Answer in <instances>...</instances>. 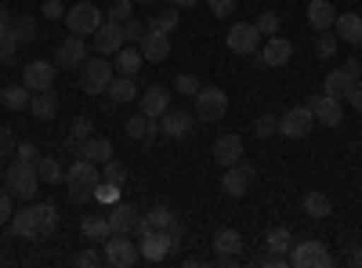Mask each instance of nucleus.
<instances>
[{
	"label": "nucleus",
	"mask_w": 362,
	"mask_h": 268,
	"mask_svg": "<svg viewBox=\"0 0 362 268\" xmlns=\"http://www.w3.org/2000/svg\"><path fill=\"white\" fill-rule=\"evenodd\" d=\"M98 182H102V167H98L95 160H87V156H76L73 167L66 170V185H69V199H73V203L95 199Z\"/></svg>",
	"instance_id": "nucleus-1"
},
{
	"label": "nucleus",
	"mask_w": 362,
	"mask_h": 268,
	"mask_svg": "<svg viewBox=\"0 0 362 268\" xmlns=\"http://www.w3.org/2000/svg\"><path fill=\"white\" fill-rule=\"evenodd\" d=\"M4 185L15 199H37V189L44 185L40 174H37V160H11L8 174H4Z\"/></svg>",
	"instance_id": "nucleus-2"
},
{
	"label": "nucleus",
	"mask_w": 362,
	"mask_h": 268,
	"mask_svg": "<svg viewBox=\"0 0 362 268\" xmlns=\"http://www.w3.org/2000/svg\"><path fill=\"white\" fill-rule=\"evenodd\" d=\"M112 76H116V69H112V62H105V54L102 58H87V62L80 66V91L90 95V98H98V95H105V87H109Z\"/></svg>",
	"instance_id": "nucleus-3"
},
{
	"label": "nucleus",
	"mask_w": 362,
	"mask_h": 268,
	"mask_svg": "<svg viewBox=\"0 0 362 268\" xmlns=\"http://www.w3.org/2000/svg\"><path fill=\"white\" fill-rule=\"evenodd\" d=\"M102 247H105V264L112 268H131L141 261L138 243H131V232H109V240Z\"/></svg>",
	"instance_id": "nucleus-4"
},
{
	"label": "nucleus",
	"mask_w": 362,
	"mask_h": 268,
	"mask_svg": "<svg viewBox=\"0 0 362 268\" xmlns=\"http://www.w3.org/2000/svg\"><path fill=\"white\" fill-rule=\"evenodd\" d=\"M286 257H290L293 268H329V264H334V254L326 250L322 240H300V243L290 247Z\"/></svg>",
	"instance_id": "nucleus-5"
},
{
	"label": "nucleus",
	"mask_w": 362,
	"mask_h": 268,
	"mask_svg": "<svg viewBox=\"0 0 362 268\" xmlns=\"http://www.w3.org/2000/svg\"><path fill=\"white\" fill-rule=\"evenodd\" d=\"M192 102H196V120H203V124H218L221 116L228 112V95L221 91V87H206L203 83Z\"/></svg>",
	"instance_id": "nucleus-6"
},
{
	"label": "nucleus",
	"mask_w": 362,
	"mask_h": 268,
	"mask_svg": "<svg viewBox=\"0 0 362 268\" xmlns=\"http://www.w3.org/2000/svg\"><path fill=\"white\" fill-rule=\"evenodd\" d=\"M105 22V15L90 4V0H80V4H73L66 11V25H69V33L76 37H95V29Z\"/></svg>",
	"instance_id": "nucleus-7"
},
{
	"label": "nucleus",
	"mask_w": 362,
	"mask_h": 268,
	"mask_svg": "<svg viewBox=\"0 0 362 268\" xmlns=\"http://www.w3.org/2000/svg\"><path fill=\"white\" fill-rule=\"evenodd\" d=\"M254 177H257V167H254L250 160H239V163L225 167L221 189H225V196H232V199H243V196L250 192V185H254Z\"/></svg>",
	"instance_id": "nucleus-8"
},
{
	"label": "nucleus",
	"mask_w": 362,
	"mask_h": 268,
	"mask_svg": "<svg viewBox=\"0 0 362 268\" xmlns=\"http://www.w3.org/2000/svg\"><path fill=\"white\" fill-rule=\"evenodd\" d=\"M225 44H228V51L232 54H257L261 51V44H264V37L257 33V25L254 22H235V25H228V37H225Z\"/></svg>",
	"instance_id": "nucleus-9"
},
{
	"label": "nucleus",
	"mask_w": 362,
	"mask_h": 268,
	"mask_svg": "<svg viewBox=\"0 0 362 268\" xmlns=\"http://www.w3.org/2000/svg\"><path fill=\"white\" fill-rule=\"evenodd\" d=\"M312 127H315V112H312V105H293V109H286L283 116H279V134L283 138H308L312 134Z\"/></svg>",
	"instance_id": "nucleus-10"
},
{
	"label": "nucleus",
	"mask_w": 362,
	"mask_h": 268,
	"mask_svg": "<svg viewBox=\"0 0 362 268\" xmlns=\"http://www.w3.org/2000/svg\"><path fill=\"white\" fill-rule=\"evenodd\" d=\"M177 243L170 240L167 228H148L145 235H138V250H141V261H163Z\"/></svg>",
	"instance_id": "nucleus-11"
},
{
	"label": "nucleus",
	"mask_w": 362,
	"mask_h": 268,
	"mask_svg": "<svg viewBox=\"0 0 362 268\" xmlns=\"http://www.w3.org/2000/svg\"><path fill=\"white\" fill-rule=\"evenodd\" d=\"M51 62H54L58 69H80V66L87 62V40L76 37V33H69V40H62V44L54 47Z\"/></svg>",
	"instance_id": "nucleus-12"
},
{
	"label": "nucleus",
	"mask_w": 362,
	"mask_h": 268,
	"mask_svg": "<svg viewBox=\"0 0 362 268\" xmlns=\"http://www.w3.org/2000/svg\"><path fill=\"white\" fill-rule=\"evenodd\" d=\"M54 76H58V66L44 62V58H33V62H25V69H22V83L29 91H47V87H54Z\"/></svg>",
	"instance_id": "nucleus-13"
},
{
	"label": "nucleus",
	"mask_w": 362,
	"mask_h": 268,
	"mask_svg": "<svg viewBox=\"0 0 362 268\" xmlns=\"http://www.w3.org/2000/svg\"><path fill=\"white\" fill-rule=\"evenodd\" d=\"M138 51H141L145 62H163V58L170 54V33L145 25V33H141V40H138Z\"/></svg>",
	"instance_id": "nucleus-14"
},
{
	"label": "nucleus",
	"mask_w": 362,
	"mask_h": 268,
	"mask_svg": "<svg viewBox=\"0 0 362 268\" xmlns=\"http://www.w3.org/2000/svg\"><path fill=\"white\" fill-rule=\"evenodd\" d=\"M312 112H315V124H322V127H341V120H344V105H341V98H334V95H315L312 102Z\"/></svg>",
	"instance_id": "nucleus-15"
},
{
	"label": "nucleus",
	"mask_w": 362,
	"mask_h": 268,
	"mask_svg": "<svg viewBox=\"0 0 362 268\" xmlns=\"http://www.w3.org/2000/svg\"><path fill=\"white\" fill-rule=\"evenodd\" d=\"M261 58H264V69H283L290 58H293V44L286 40V37H264V44H261V51H257Z\"/></svg>",
	"instance_id": "nucleus-16"
},
{
	"label": "nucleus",
	"mask_w": 362,
	"mask_h": 268,
	"mask_svg": "<svg viewBox=\"0 0 362 268\" xmlns=\"http://www.w3.org/2000/svg\"><path fill=\"white\" fill-rule=\"evenodd\" d=\"M192 124H196L192 112L170 105V109L160 116V134H163V138H189V134H192Z\"/></svg>",
	"instance_id": "nucleus-17"
},
{
	"label": "nucleus",
	"mask_w": 362,
	"mask_h": 268,
	"mask_svg": "<svg viewBox=\"0 0 362 268\" xmlns=\"http://www.w3.org/2000/svg\"><path fill=\"white\" fill-rule=\"evenodd\" d=\"M210 156H214L221 167H232V163H239V160H243V138H239L235 131H228V134H218V138H214V148H210Z\"/></svg>",
	"instance_id": "nucleus-18"
},
{
	"label": "nucleus",
	"mask_w": 362,
	"mask_h": 268,
	"mask_svg": "<svg viewBox=\"0 0 362 268\" xmlns=\"http://www.w3.org/2000/svg\"><path fill=\"white\" fill-rule=\"evenodd\" d=\"M119 47H124V25L105 18V22L95 29V51H98V54H116Z\"/></svg>",
	"instance_id": "nucleus-19"
},
{
	"label": "nucleus",
	"mask_w": 362,
	"mask_h": 268,
	"mask_svg": "<svg viewBox=\"0 0 362 268\" xmlns=\"http://www.w3.org/2000/svg\"><path fill=\"white\" fill-rule=\"evenodd\" d=\"M305 15H308V25L315 33H326V29H334V22H337V8L329 4V0H308Z\"/></svg>",
	"instance_id": "nucleus-20"
},
{
	"label": "nucleus",
	"mask_w": 362,
	"mask_h": 268,
	"mask_svg": "<svg viewBox=\"0 0 362 268\" xmlns=\"http://www.w3.org/2000/svg\"><path fill=\"white\" fill-rule=\"evenodd\" d=\"M334 33H337V40H344V44H351V47H362V15H355V11L337 15Z\"/></svg>",
	"instance_id": "nucleus-21"
},
{
	"label": "nucleus",
	"mask_w": 362,
	"mask_h": 268,
	"mask_svg": "<svg viewBox=\"0 0 362 268\" xmlns=\"http://www.w3.org/2000/svg\"><path fill=\"white\" fill-rule=\"evenodd\" d=\"M105 218H109V228L112 232H134V225H138L141 214H138L134 203H112Z\"/></svg>",
	"instance_id": "nucleus-22"
},
{
	"label": "nucleus",
	"mask_w": 362,
	"mask_h": 268,
	"mask_svg": "<svg viewBox=\"0 0 362 268\" xmlns=\"http://www.w3.org/2000/svg\"><path fill=\"white\" fill-rule=\"evenodd\" d=\"M8 232L15 235V240H37L40 228H37V214L33 206H25V211H15L11 221H8Z\"/></svg>",
	"instance_id": "nucleus-23"
},
{
	"label": "nucleus",
	"mask_w": 362,
	"mask_h": 268,
	"mask_svg": "<svg viewBox=\"0 0 362 268\" xmlns=\"http://www.w3.org/2000/svg\"><path fill=\"white\" fill-rule=\"evenodd\" d=\"M138 102H141V112H145V116H153V120H160V116L170 109V91L156 83V87H148V91H145Z\"/></svg>",
	"instance_id": "nucleus-24"
},
{
	"label": "nucleus",
	"mask_w": 362,
	"mask_h": 268,
	"mask_svg": "<svg viewBox=\"0 0 362 268\" xmlns=\"http://www.w3.org/2000/svg\"><path fill=\"white\" fill-rule=\"evenodd\" d=\"M124 134L134 138V141H153V138L160 134V120H153V116L138 112V116H131V120L124 124Z\"/></svg>",
	"instance_id": "nucleus-25"
},
{
	"label": "nucleus",
	"mask_w": 362,
	"mask_h": 268,
	"mask_svg": "<svg viewBox=\"0 0 362 268\" xmlns=\"http://www.w3.org/2000/svg\"><path fill=\"white\" fill-rule=\"evenodd\" d=\"M105 95H109V102L112 105H127V102H134L138 98V87H134V76H112L109 80V87H105Z\"/></svg>",
	"instance_id": "nucleus-26"
},
{
	"label": "nucleus",
	"mask_w": 362,
	"mask_h": 268,
	"mask_svg": "<svg viewBox=\"0 0 362 268\" xmlns=\"http://www.w3.org/2000/svg\"><path fill=\"white\" fill-rule=\"evenodd\" d=\"M80 232H83L87 243H105L112 228H109V218H105V214H87V218L80 221Z\"/></svg>",
	"instance_id": "nucleus-27"
},
{
	"label": "nucleus",
	"mask_w": 362,
	"mask_h": 268,
	"mask_svg": "<svg viewBox=\"0 0 362 268\" xmlns=\"http://www.w3.org/2000/svg\"><path fill=\"white\" fill-rule=\"evenodd\" d=\"M29 112H33L37 120H54V112H58V95H54V87H47V91H33Z\"/></svg>",
	"instance_id": "nucleus-28"
},
{
	"label": "nucleus",
	"mask_w": 362,
	"mask_h": 268,
	"mask_svg": "<svg viewBox=\"0 0 362 268\" xmlns=\"http://www.w3.org/2000/svg\"><path fill=\"white\" fill-rule=\"evenodd\" d=\"M29 102H33V91H29L25 83H11V87H4V91H0V105L11 109V112L29 109Z\"/></svg>",
	"instance_id": "nucleus-29"
},
{
	"label": "nucleus",
	"mask_w": 362,
	"mask_h": 268,
	"mask_svg": "<svg viewBox=\"0 0 362 268\" xmlns=\"http://www.w3.org/2000/svg\"><path fill=\"white\" fill-rule=\"evenodd\" d=\"M300 211H305L308 218H315V221H322V218L334 214V203H329L326 192H305V199H300Z\"/></svg>",
	"instance_id": "nucleus-30"
},
{
	"label": "nucleus",
	"mask_w": 362,
	"mask_h": 268,
	"mask_svg": "<svg viewBox=\"0 0 362 268\" xmlns=\"http://www.w3.org/2000/svg\"><path fill=\"white\" fill-rule=\"evenodd\" d=\"M141 62H145V58H141V51L124 44V47L116 51V62H112V69H116L119 76H134V73L141 69Z\"/></svg>",
	"instance_id": "nucleus-31"
},
{
	"label": "nucleus",
	"mask_w": 362,
	"mask_h": 268,
	"mask_svg": "<svg viewBox=\"0 0 362 268\" xmlns=\"http://www.w3.org/2000/svg\"><path fill=\"white\" fill-rule=\"evenodd\" d=\"M355 83V76L341 66V69H334V73H326V83H322V91L326 95H334V98H341L344 102V95H348V87Z\"/></svg>",
	"instance_id": "nucleus-32"
},
{
	"label": "nucleus",
	"mask_w": 362,
	"mask_h": 268,
	"mask_svg": "<svg viewBox=\"0 0 362 268\" xmlns=\"http://www.w3.org/2000/svg\"><path fill=\"white\" fill-rule=\"evenodd\" d=\"M37 174H40L44 185H62L66 182V170L54 156H37Z\"/></svg>",
	"instance_id": "nucleus-33"
},
{
	"label": "nucleus",
	"mask_w": 362,
	"mask_h": 268,
	"mask_svg": "<svg viewBox=\"0 0 362 268\" xmlns=\"http://www.w3.org/2000/svg\"><path fill=\"white\" fill-rule=\"evenodd\" d=\"M80 156L95 160V163L102 167L105 160H112V141H109V138H95V134H90V138L83 141V153H80Z\"/></svg>",
	"instance_id": "nucleus-34"
},
{
	"label": "nucleus",
	"mask_w": 362,
	"mask_h": 268,
	"mask_svg": "<svg viewBox=\"0 0 362 268\" xmlns=\"http://www.w3.org/2000/svg\"><path fill=\"white\" fill-rule=\"evenodd\" d=\"M210 247H214L218 254H239V250H243V235H239L235 228H218Z\"/></svg>",
	"instance_id": "nucleus-35"
},
{
	"label": "nucleus",
	"mask_w": 362,
	"mask_h": 268,
	"mask_svg": "<svg viewBox=\"0 0 362 268\" xmlns=\"http://www.w3.org/2000/svg\"><path fill=\"white\" fill-rule=\"evenodd\" d=\"M33 214H37L40 235H54V232H58V206H54V203H37Z\"/></svg>",
	"instance_id": "nucleus-36"
},
{
	"label": "nucleus",
	"mask_w": 362,
	"mask_h": 268,
	"mask_svg": "<svg viewBox=\"0 0 362 268\" xmlns=\"http://www.w3.org/2000/svg\"><path fill=\"white\" fill-rule=\"evenodd\" d=\"M297 240H293V232L290 228H272L268 235H264V247H268V254H290V247H293Z\"/></svg>",
	"instance_id": "nucleus-37"
},
{
	"label": "nucleus",
	"mask_w": 362,
	"mask_h": 268,
	"mask_svg": "<svg viewBox=\"0 0 362 268\" xmlns=\"http://www.w3.org/2000/svg\"><path fill=\"white\" fill-rule=\"evenodd\" d=\"M177 22H181V11L170 4V8H163V11H153V18H148L145 25H148V29H163V33H174Z\"/></svg>",
	"instance_id": "nucleus-38"
},
{
	"label": "nucleus",
	"mask_w": 362,
	"mask_h": 268,
	"mask_svg": "<svg viewBox=\"0 0 362 268\" xmlns=\"http://www.w3.org/2000/svg\"><path fill=\"white\" fill-rule=\"evenodd\" d=\"M337 47H341V40H337V33H329V29L315 37V54L322 58V62H334V58H337Z\"/></svg>",
	"instance_id": "nucleus-39"
},
{
	"label": "nucleus",
	"mask_w": 362,
	"mask_h": 268,
	"mask_svg": "<svg viewBox=\"0 0 362 268\" xmlns=\"http://www.w3.org/2000/svg\"><path fill=\"white\" fill-rule=\"evenodd\" d=\"M199 87H203V80H199L196 73H177V80H174V91H177L181 98H196Z\"/></svg>",
	"instance_id": "nucleus-40"
},
{
	"label": "nucleus",
	"mask_w": 362,
	"mask_h": 268,
	"mask_svg": "<svg viewBox=\"0 0 362 268\" xmlns=\"http://www.w3.org/2000/svg\"><path fill=\"white\" fill-rule=\"evenodd\" d=\"M11 29H15L18 44H33V40H37V22L29 18V15H18V18H11Z\"/></svg>",
	"instance_id": "nucleus-41"
},
{
	"label": "nucleus",
	"mask_w": 362,
	"mask_h": 268,
	"mask_svg": "<svg viewBox=\"0 0 362 268\" xmlns=\"http://www.w3.org/2000/svg\"><path fill=\"white\" fill-rule=\"evenodd\" d=\"M254 25H257V33H261V37H276V33H279V25H283V18H279V11H272V8H268V11L257 15Z\"/></svg>",
	"instance_id": "nucleus-42"
},
{
	"label": "nucleus",
	"mask_w": 362,
	"mask_h": 268,
	"mask_svg": "<svg viewBox=\"0 0 362 268\" xmlns=\"http://www.w3.org/2000/svg\"><path fill=\"white\" fill-rule=\"evenodd\" d=\"M18 51V37H15V29L11 25H0V62H11Z\"/></svg>",
	"instance_id": "nucleus-43"
},
{
	"label": "nucleus",
	"mask_w": 362,
	"mask_h": 268,
	"mask_svg": "<svg viewBox=\"0 0 362 268\" xmlns=\"http://www.w3.org/2000/svg\"><path fill=\"white\" fill-rule=\"evenodd\" d=\"M102 177H105V182H112V185H124V182H127V167L112 156V160L102 163Z\"/></svg>",
	"instance_id": "nucleus-44"
},
{
	"label": "nucleus",
	"mask_w": 362,
	"mask_h": 268,
	"mask_svg": "<svg viewBox=\"0 0 362 268\" xmlns=\"http://www.w3.org/2000/svg\"><path fill=\"white\" fill-rule=\"evenodd\" d=\"M145 218H148V225H153V228H167V225H170V221H174L177 214L170 211L167 203H156V206H153V211H148Z\"/></svg>",
	"instance_id": "nucleus-45"
},
{
	"label": "nucleus",
	"mask_w": 362,
	"mask_h": 268,
	"mask_svg": "<svg viewBox=\"0 0 362 268\" xmlns=\"http://www.w3.org/2000/svg\"><path fill=\"white\" fill-rule=\"evenodd\" d=\"M254 134H257L261 141H264V138H272V134H279V120H276L272 112L257 116V120H254Z\"/></svg>",
	"instance_id": "nucleus-46"
},
{
	"label": "nucleus",
	"mask_w": 362,
	"mask_h": 268,
	"mask_svg": "<svg viewBox=\"0 0 362 268\" xmlns=\"http://www.w3.org/2000/svg\"><path fill=\"white\" fill-rule=\"evenodd\" d=\"M131 8H134V0H112V4H109V22H119V25H124V22L134 15Z\"/></svg>",
	"instance_id": "nucleus-47"
},
{
	"label": "nucleus",
	"mask_w": 362,
	"mask_h": 268,
	"mask_svg": "<svg viewBox=\"0 0 362 268\" xmlns=\"http://www.w3.org/2000/svg\"><path fill=\"white\" fill-rule=\"evenodd\" d=\"M119 189H124V185H112V182H105V177H102V182H98V189H95V199L98 203H119Z\"/></svg>",
	"instance_id": "nucleus-48"
},
{
	"label": "nucleus",
	"mask_w": 362,
	"mask_h": 268,
	"mask_svg": "<svg viewBox=\"0 0 362 268\" xmlns=\"http://www.w3.org/2000/svg\"><path fill=\"white\" fill-rule=\"evenodd\" d=\"M15 148H18V141H15V131H11V127H0V160L15 156Z\"/></svg>",
	"instance_id": "nucleus-49"
},
{
	"label": "nucleus",
	"mask_w": 362,
	"mask_h": 268,
	"mask_svg": "<svg viewBox=\"0 0 362 268\" xmlns=\"http://www.w3.org/2000/svg\"><path fill=\"white\" fill-rule=\"evenodd\" d=\"M69 134L73 138H90V134H95V124H90L87 116H73V120H69Z\"/></svg>",
	"instance_id": "nucleus-50"
},
{
	"label": "nucleus",
	"mask_w": 362,
	"mask_h": 268,
	"mask_svg": "<svg viewBox=\"0 0 362 268\" xmlns=\"http://www.w3.org/2000/svg\"><path fill=\"white\" fill-rule=\"evenodd\" d=\"M11 214H15V196L8 192V185H0V221H11Z\"/></svg>",
	"instance_id": "nucleus-51"
},
{
	"label": "nucleus",
	"mask_w": 362,
	"mask_h": 268,
	"mask_svg": "<svg viewBox=\"0 0 362 268\" xmlns=\"http://www.w3.org/2000/svg\"><path fill=\"white\" fill-rule=\"evenodd\" d=\"M40 11H44V18H51V22H58V18H66V4H62V0H44V4H40Z\"/></svg>",
	"instance_id": "nucleus-52"
},
{
	"label": "nucleus",
	"mask_w": 362,
	"mask_h": 268,
	"mask_svg": "<svg viewBox=\"0 0 362 268\" xmlns=\"http://www.w3.org/2000/svg\"><path fill=\"white\" fill-rule=\"evenodd\" d=\"M206 8L210 15H218V18H228L235 11V0H206Z\"/></svg>",
	"instance_id": "nucleus-53"
},
{
	"label": "nucleus",
	"mask_w": 362,
	"mask_h": 268,
	"mask_svg": "<svg viewBox=\"0 0 362 268\" xmlns=\"http://www.w3.org/2000/svg\"><path fill=\"white\" fill-rule=\"evenodd\" d=\"M102 261H105V254H98L95 247L83 250V254H76V264H80V268H98Z\"/></svg>",
	"instance_id": "nucleus-54"
},
{
	"label": "nucleus",
	"mask_w": 362,
	"mask_h": 268,
	"mask_svg": "<svg viewBox=\"0 0 362 268\" xmlns=\"http://www.w3.org/2000/svg\"><path fill=\"white\" fill-rule=\"evenodd\" d=\"M141 33H145V22H138V18H127L124 22V44L127 40H141Z\"/></svg>",
	"instance_id": "nucleus-55"
},
{
	"label": "nucleus",
	"mask_w": 362,
	"mask_h": 268,
	"mask_svg": "<svg viewBox=\"0 0 362 268\" xmlns=\"http://www.w3.org/2000/svg\"><path fill=\"white\" fill-rule=\"evenodd\" d=\"M344 102L355 109V112H362V80H355L351 87H348V95H344Z\"/></svg>",
	"instance_id": "nucleus-56"
},
{
	"label": "nucleus",
	"mask_w": 362,
	"mask_h": 268,
	"mask_svg": "<svg viewBox=\"0 0 362 268\" xmlns=\"http://www.w3.org/2000/svg\"><path fill=\"white\" fill-rule=\"evenodd\" d=\"M15 156H18V160H37L40 153H37V145H29V141H25V145L15 148Z\"/></svg>",
	"instance_id": "nucleus-57"
},
{
	"label": "nucleus",
	"mask_w": 362,
	"mask_h": 268,
	"mask_svg": "<svg viewBox=\"0 0 362 268\" xmlns=\"http://www.w3.org/2000/svg\"><path fill=\"white\" fill-rule=\"evenodd\" d=\"M344 69H348V73L358 80V73H362V62H358V58H348V62H344Z\"/></svg>",
	"instance_id": "nucleus-58"
},
{
	"label": "nucleus",
	"mask_w": 362,
	"mask_h": 268,
	"mask_svg": "<svg viewBox=\"0 0 362 268\" xmlns=\"http://www.w3.org/2000/svg\"><path fill=\"white\" fill-rule=\"evenodd\" d=\"M11 18H15V15H11L4 4H0V25H11Z\"/></svg>",
	"instance_id": "nucleus-59"
},
{
	"label": "nucleus",
	"mask_w": 362,
	"mask_h": 268,
	"mask_svg": "<svg viewBox=\"0 0 362 268\" xmlns=\"http://www.w3.org/2000/svg\"><path fill=\"white\" fill-rule=\"evenodd\" d=\"M174 8H192V4H199V0H170Z\"/></svg>",
	"instance_id": "nucleus-60"
},
{
	"label": "nucleus",
	"mask_w": 362,
	"mask_h": 268,
	"mask_svg": "<svg viewBox=\"0 0 362 268\" xmlns=\"http://www.w3.org/2000/svg\"><path fill=\"white\" fill-rule=\"evenodd\" d=\"M351 264H362V250H351V257H348Z\"/></svg>",
	"instance_id": "nucleus-61"
},
{
	"label": "nucleus",
	"mask_w": 362,
	"mask_h": 268,
	"mask_svg": "<svg viewBox=\"0 0 362 268\" xmlns=\"http://www.w3.org/2000/svg\"><path fill=\"white\" fill-rule=\"evenodd\" d=\"M138 4H156V0H138Z\"/></svg>",
	"instance_id": "nucleus-62"
}]
</instances>
